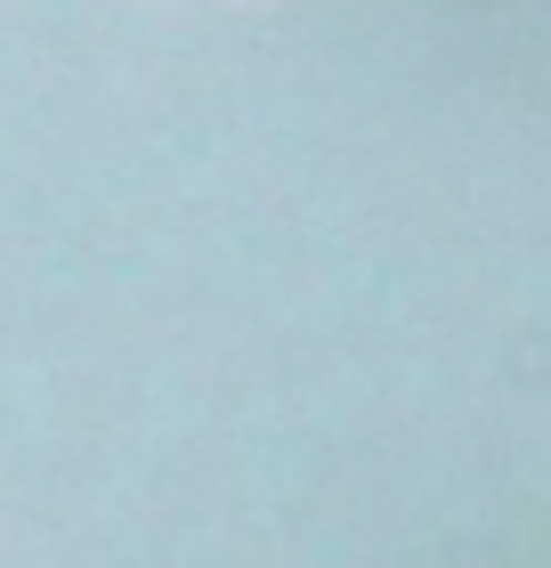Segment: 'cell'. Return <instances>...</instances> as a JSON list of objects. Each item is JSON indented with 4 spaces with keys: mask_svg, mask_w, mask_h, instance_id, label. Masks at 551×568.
<instances>
[]
</instances>
